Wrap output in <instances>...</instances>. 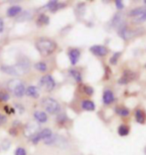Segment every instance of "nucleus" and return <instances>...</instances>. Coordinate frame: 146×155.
<instances>
[{"label": "nucleus", "mask_w": 146, "mask_h": 155, "mask_svg": "<svg viewBox=\"0 0 146 155\" xmlns=\"http://www.w3.org/2000/svg\"><path fill=\"white\" fill-rule=\"evenodd\" d=\"M145 68H146V64H145Z\"/></svg>", "instance_id": "a19ab883"}, {"label": "nucleus", "mask_w": 146, "mask_h": 155, "mask_svg": "<svg viewBox=\"0 0 146 155\" xmlns=\"http://www.w3.org/2000/svg\"><path fill=\"white\" fill-rule=\"evenodd\" d=\"M59 140L58 139V136L57 135H54V134H52L50 137H48V138H46L45 140H43L44 141V143L46 144V145H53V144H55L56 142Z\"/></svg>", "instance_id": "5701e85b"}, {"label": "nucleus", "mask_w": 146, "mask_h": 155, "mask_svg": "<svg viewBox=\"0 0 146 155\" xmlns=\"http://www.w3.org/2000/svg\"><path fill=\"white\" fill-rule=\"evenodd\" d=\"M116 113L118 114V115L124 116V117H126V116H128V115H129V111H128V109H126V108H124V107L117 108V109H116Z\"/></svg>", "instance_id": "cd10ccee"}, {"label": "nucleus", "mask_w": 146, "mask_h": 155, "mask_svg": "<svg viewBox=\"0 0 146 155\" xmlns=\"http://www.w3.org/2000/svg\"><path fill=\"white\" fill-rule=\"evenodd\" d=\"M21 12H22V8H21L20 6L14 5V6H11L10 8H8L6 14H7V16L9 17H15V16H17L18 14H20Z\"/></svg>", "instance_id": "f8f14e48"}, {"label": "nucleus", "mask_w": 146, "mask_h": 155, "mask_svg": "<svg viewBox=\"0 0 146 155\" xmlns=\"http://www.w3.org/2000/svg\"><path fill=\"white\" fill-rule=\"evenodd\" d=\"M7 88L9 91L13 93V95L17 98L23 97V95L25 94V91H26L23 82H21L20 80H17V79L9 81L7 84Z\"/></svg>", "instance_id": "f03ea898"}, {"label": "nucleus", "mask_w": 146, "mask_h": 155, "mask_svg": "<svg viewBox=\"0 0 146 155\" xmlns=\"http://www.w3.org/2000/svg\"><path fill=\"white\" fill-rule=\"evenodd\" d=\"M146 9V7H139V8H135V9H133V10L130 11V15L131 16H135V17H137L139 16L141 13H143L144 10Z\"/></svg>", "instance_id": "bb28decb"}, {"label": "nucleus", "mask_w": 146, "mask_h": 155, "mask_svg": "<svg viewBox=\"0 0 146 155\" xmlns=\"http://www.w3.org/2000/svg\"><path fill=\"white\" fill-rule=\"evenodd\" d=\"M90 51L93 54L97 55V57H104L108 54L107 48H105L103 45H93L90 48Z\"/></svg>", "instance_id": "6e6552de"}, {"label": "nucleus", "mask_w": 146, "mask_h": 155, "mask_svg": "<svg viewBox=\"0 0 146 155\" xmlns=\"http://www.w3.org/2000/svg\"><path fill=\"white\" fill-rule=\"evenodd\" d=\"M25 94L28 96V97L35 98L36 99V98L39 97V90L35 86H29L28 88L26 89Z\"/></svg>", "instance_id": "ddd939ff"}, {"label": "nucleus", "mask_w": 146, "mask_h": 155, "mask_svg": "<svg viewBox=\"0 0 146 155\" xmlns=\"http://www.w3.org/2000/svg\"><path fill=\"white\" fill-rule=\"evenodd\" d=\"M81 107H82V109H84L86 111H94L95 110V104L93 103V102L88 101V100L83 101L81 103Z\"/></svg>", "instance_id": "412c9836"}, {"label": "nucleus", "mask_w": 146, "mask_h": 155, "mask_svg": "<svg viewBox=\"0 0 146 155\" xmlns=\"http://www.w3.org/2000/svg\"><path fill=\"white\" fill-rule=\"evenodd\" d=\"M15 155H26V151L22 147H18L15 151Z\"/></svg>", "instance_id": "2f4dec72"}, {"label": "nucleus", "mask_w": 146, "mask_h": 155, "mask_svg": "<svg viewBox=\"0 0 146 155\" xmlns=\"http://www.w3.org/2000/svg\"><path fill=\"white\" fill-rule=\"evenodd\" d=\"M6 122H7V117L0 113V126L3 125V124H5Z\"/></svg>", "instance_id": "473e14b6"}, {"label": "nucleus", "mask_w": 146, "mask_h": 155, "mask_svg": "<svg viewBox=\"0 0 146 155\" xmlns=\"http://www.w3.org/2000/svg\"><path fill=\"white\" fill-rule=\"evenodd\" d=\"M36 48L40 54H41L43 57H47V55L51 54L52 52H54V51L56 49L57 45L53 40L49 39V38H39L35 43Z\"/></svg>", "instance_id": "f257e3e1"}, {"label": "nucleus", "mask_w": 146, "mask_h": 155, "mask_svg": "<svg viewBox=\"0 0 146 155\" xmlns=\"http://www.w3.org/2000/svg\"><path fill=\"white\" fill-rule=\"evenodd\" d=\"M145 20H146V9L144 10L143 13H141L139 16H137L135 18L134 21H135V22L139 23V22H143V21H145Z\"/></svg>", "instance_id": "c85d7f7f"}, {"label": "nucleus", "mask_w": 146, "mask_h": 155, "mask_svg": "<svg viewBox=\"0 0 146 155\" xmlns=\"http://www.w3.org/2000/svg\"><path fill=\"white\" fill-rule=\"evenodd\" d=\"M123 22H124V15L121 13V12H118V13L114 15V17L112 19V25L114 27L120 28V27H122L123 25H125V24H123Z\"/></svg>", "instance_id": "9d476101"}, {"label": "nucleus", "mask_w": 146, "mask_h": 155, "mask_svg": "<svg viewBox=\"0 0 146 155\" xmlns=\"http://www.w3.org/2000/svg\"><path fill=\"white\" fill-rule=\"evenodd\" d=\"M9 100V95L6 92H0V102H7Z\"/></svg>", "instance_id": "c756f323"}, {"label": "nucleus", "mask_w": 146, "mask_h": 155, "mask_svg": "<svg viewBox=\"0 0 146 155\" xmlns=\"http://www.w3.org/2000/svg\"><path fill=\"white\" fill-rule=\"evenodd\" d=\"M45 7H47L49 10L52 12H55L60 7H63V5H61L58 1H56V0H52V1H49L47 4H46Z\"/></svg>", "instance_id": "f3484780"}, {"label": "nucleus", "mask_w": 146, "mask_h": 155, "mask_svg": "<svg viewBox=\"0 0 146 155\" xmlns=\"http://www.w3.org/2000/svg\"><path fill=\"white\" fill-rule=\"evenodd\" d=\"M118 32H119V35L121 36L122 38L124 39H128L131 38V31L128 29V27H127L126 25H123L122 27H120L119 30H118Z\"/></svg>", "instance_id": "dca6fc26"}, {"label": "nucleus", "mask_w": 146, "mask_h": 155, "mask_svg": "<svg viewBox=\"0 0 146 155\" xmlns=\"http://www.w3.org/2000/svg\"><path fill=\"white\" fill-rule=\"evenodd\" d=\"M118 134L120 136H126L129 134V127L126 125H121L118 128Z\"/></svg>", "instance_id": "b1692460"}, {"label": "nucleus", "mask_w": 146, "mask_h": 155, "mask_svg": "<svg viewBox=\"0 0 146 155\" xmlns=\"http://www.w3.org/2000/svg\"><path fill=\"white\" fill-rule=\"evenodd\" d=\"M69 73H70V75L74 78V80H75L76 82H78V83L81 82V80H82L81 79V74H80L78 71H76V70H70Z\"/></svg>", "instance_id": "a878e982"}, {"label": "nucleus", "mask_w": 146, "mask_h": 155, "mask_svg": "<svg viewBox=\"0 0 146 155\" xmlns=\"http://www.w3.org/2000/svg\"><path fill=\"white\" fill-rule=\"evenodd\" d=\"M134 74H133L132 72H130V71H126L125 73L123 74L122 78L118 81L119 82V84H128L130 81L134 79Z\"/></svg>", "instance_id": "2eb2a0df"}, {"label": "nucleus", "mask_w": 146, "mask_h": 155, "mask_svg": "<svg viewBox=\"0 0 146 155\" xmlns=\"http://www.w3.org/2000/svg\"><path fill=\"white\" fill-rule=\"evenodd\" d=\"M4 110H5V112L7 113V114H11V113H14L15 112L14 109H9V106H5L4 107Z\"/></svg>", "instance_id": "c9c22d12"}, {"label": "nucleus", "mask_w": 146, "mask_h": 155, "mask_svg": "<svg viewBox=\"0 0 146 155\" xmlns=\"http://www.w3.org/2000/svg\"><path fill=\"white\" fill-rule=\"evenodd\" d=\"M42 105L46 112L49 114L55 115V114H58L60 112V105L56 100L52 98H45L42 102Z\"/></svg>", "instance_id": "7ed1b4c3"}, {"label": "nucleus", "mask_w": 146, "mask_h": 155, "mask_svg": "<svg viewBox=\"0 0 146 155\" xmlns=\"http://www.w3.org/2000/svg\"><path fill=\"white\" fill-rule=\"evenodd\" d=\"M84 92H85L87 95H92V94H93V89L91 88V87L85 86V87H84Z\"/></svg>", "instance_id": "72a5a7b5"}, {"label": "nucleus", "mask_w": 146, "mask_h": 155, "mask_svg": "<svg viewBox=\"0 0 146 155\" xmlns=\"http://www.w3.org/2000/svg\"><path fill=\"white\" fill-rule=\"evenodd\" d=\"M68 57H69L71 64H72V66H75L79 61L80 51L78 49H70V51H68Z\"/></svg>", "instance_id": "9b49d317"}, {"label": "nucleus", "mask_w": 146, "mask_h": 155, "mask_svg": "<svg viewBox=\"0 0 146 155\" xmlns=\"http://www.w3.org/2000/svg\"><path fill=\"white\" fill-rule=\"evenodd\" d=\"M52 135V131L49 128H45V129H42L37 133V134L34 136V137L31 138V141L32 143L34 144H37L40 140H45L46 138L50 137Z\"/></svg>", "instance_id": "423d86ee"}, {"label": "nucleus", "mask_w": 146, "mask_h": 155, "mask_svg": "<svg viewBox=\"0 0 146 155\" xmlns=\"http://www.w3.org/2000/svg\"><path fill=\"white\" fill-rule=\"evenodd\" d=\"M114 100H115V97H114L113 93L110 91V90H106L103 93V102L104 104L109 105L111 103H113Z\"/></svg>", "instance_id": "4468645a"}, {"label": "nucleus", "mask_w": 146, "mask_h": 155, "mask_svg": "<svg viewBox=\"0 0 146 155\" xmlns=\"http://www.w3.org/2000/svg\"><path fill=\"white\" fill-rule=\"evenodd\" d=\"M115 5H116V7L119 9V10H120V9H123V7H124L122 1H120V0H116V1H115Z\"/></svg>", "instance_id": "f704fd0d"}, {"label": "nucleus", "mask_w": 146, "mask_h": 155, "mask_svg": "<svg viewBox=\"0 0 146 155\" xmlns=\"http://www.w3.org/2000/svg\"><path fill=\"white\" fill-rule=\"evenodd\" d=\"M144 152H145V155H146V147H145V149H144Z\"/></svg>", "instance_id": "58836bf2"}, {"label": "nucleus", "mask_w": 146, "mask_h": 155, "mask_svg": "<svg viewBox=\"0 0 146 155\" xmlns=\"http://www.w3.org/2000/svg\"><path fill=\"white\" fill-rule=\"evenodd\" d=\"M39 131H40L39 124L31 122L29 124H27V125L25 126V128H24V135H25L26 137L31 139L32 137H34V136H35Z\"/></svg>", "instance_id": "39448f33"}, {"label": "nucleus", "mask_w": 146, "mask_h": 155, "mask_svg": "<svg viewBox=\"0 0 146 155\" xmlns=\"http://www.w3.org/2000/svg\"><path fill=\"white\" fill-rule=\"evenodd\" d=\"M37 25L38 26H43V25H47L49 23V17L46 16L45 14H40L36 21Z\"/></svg>", "instance_id": "6ab92c4d"}, {"label": "nucleus", "mask_w": 146, "mask_h": 155, "mask_svg": "<svg viewBox=\"0 0 146 155\" xmlns=\"http://www.w3.org/2000/svg\"><path fill=\"white\" fill-rule=\"evenodd\" d=\"M3 29H4V22H3L2 18H0V32H2Z\"/></svg>", "instance_id": "e433bc0d"}, {"label": "nucleus", "mask_w": 146, "mask_h": 155, "mask_svg": "<svg viewBox=\"0 0 146 155\" xmlns=\"http://www.w3.org/2000/svg\"><path fill=\"white\" fill-rule=\"evenodd\" d=\"M31 13L29 11H24V12H21V13L18 15L17 17V21H24V20H27V19H30L31 18Z\"/></svg>", "instance_id": "4be33fe9"}, {"label": "nucleus", "mask_w": 146, "mask_h": 155, "mask_svg": "<svg viewBox=\"0 0 146 155\" xmlns=\"http://www.w3.org/2000/svg\"><path fill=\"white\" fill-rule=\"evenodd\" d=\"M34 118L38 123H45L47 121V115L44 112H41V111H36L34 113Z\"/></svg>", "instance_id": "a211bd4d"}, {"label": "nucleus", "mask_w": 146, "mask_h": 155, "mask_svg": "<svg viewBox=\"0 0 146 155\" xmlns=\"http://www.w3.org/2000/svg\"><path fill=\"white\" fill-rule=\"evenodd\" d=\"M16 68L20 72V74H24V73L28 72L29 69H30V61L25 58H20V60L18 61L17 64H16Z\"/></svg>", "instance_id": "0eeeda50"}, {"label": "nucleus", "mask_w": 146, "mask_h": 155, "mask_svg": "<svg viewBox=\"0 0 146 155\" xmlns=\"http://www.w3.org/2000/svg\"><path fill=\"white\" fill-rule=\"evenodd\" d=\"M1 71L3 73L10 76H20L21 74L18 71L16 66H1Z\"/></svg>", "instance_id": "1a4fd4ad"}, {"label": "nucleus", "mask_w": 146, "mask_h": 155, "mask_svg": "<svg viewBox=\"0 0 146 155\" xmlns=\"http://www.w3.org/2000/svg\"><path fill=\"white\" fill-rule=\"evenodd\" d=\"M135 119L137 121V123L139 124H144L145 120H146V116L145 113L142 110H137L135 113Z\"/></svg>", "instance_id": "aec40b11"}, {"label": "nucleus", "mask_w": 146, "mask_h": 155, "mask_svg": "<svg viewBox=\"0 0 146 155\" xmlns=\"http://www.w3.org/2000/svg\"><path fill=\"white\" fill-rule=\"evenodd\" d=\"M144 2H145V4H146V0H144Z\"/></svg>", "instance_id": "ea45409f"}, {"label": "nucleus", "mask_w": 146, "mask_h": 155, "mask_svg": "<svg viewBox=\"0 0 146 155\" xmlns=\"http://www.w3.org/2000/svg\"><path fill=\"white\" fill-rule=\"evenodd\" d=\"M9 133H10L11 135H16L17 131H16V129H10V130H9Z\"/></svg>", "instance_id": "4c0bfd02"}, {"label": "nucleus", "mask_w": 146, "mask_h": 155, "mask_svg": "<svg viewBox=\"0 0 146 155\" xmlns=\"http://www.w3.org/2000/svg\"><path fill=\"white\" fill-rule=\"evenodd\" d=\"M120 55H121L120 52H116V54H114L113 57L110 58V63L112 64H115L117 63V61H118V58H119Z\"/></svg>", "instance_id": "7c9ffc66"}, {"label": "nucleus", "mask_w": 146, "mask_h": 155, "mask_svg": "<svg viewBox=\"0 0 146 155\" xmlns=\"http://www.w3.org/2000/svg\"><path fill=\"white\" fill-rule=\"evenodd\" d=\"M34 68H35L37 71H39V72H42V73H44V72L47 71V66H46V64L43 63V61L36 63L35 66H34Z\"/></svg>", "instance_id": "393cba45"}, {"label": "nucleus", "mask_w": 146, "mask_h": 155, "mask_svg": "<svg viewBox=\"0 0 146 155\" xmlns=\"http://www.w3.org/2000/svg\"><path fill=\"white\" fill-rule=\"evenodd\" d=\"M39 85L43 90H45L46 92H51L52 90L55 88L56 84H55L53 77L50 75H45L40 79Z\"/></svg>", "instance_id": "20e7f679"}]
</instances>
